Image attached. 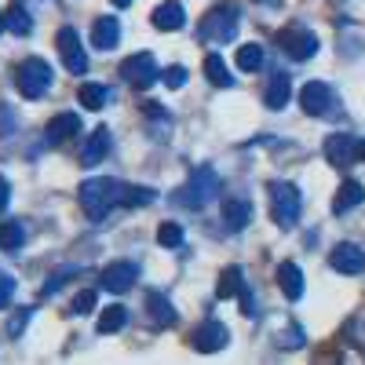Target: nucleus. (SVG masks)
I'll return each mask as SVG.
<instances>
[{
  "instance_id": "nucleus-2",
  "label": "nucleus",
  "mask_w": 365,
  "mask_h": 365,
  "mask_svg": "<svg viewBox=\"0 0 365 365\" xmlns=\"http://www.w3.org/2000/svg\"><path fill=\"white\" fill-rule=\"evenodd\" d=\"M220 190H223V182H220V175H216V168L212 165H201L190 179H187V187L179 190V205H187V208H205L208 201H216L220 197Z\"/></svg>"
},
{
  "instance_id": "nucleus-9",
  "label": "nucleus",
  "mask_w": 365,
  "mask_h": 365,
  "mask_svg": "<svg viewBox=\"0 0 365 365\" xmlns=\"http://www.w3.org/2000/svg\"><path fill=\"white\" fill-rule=\"evenodd\" d=\"M58 55H63V63H66L70 73H84L88 70V55L81 48V34L70 29V26L58 29Z\"/></svg>"
},
{
  "instance_id": "nucleus-24",
  "label": "nucleus",
  "mask_w": 365,
  "mask_h": 365,
  "mask_svg": "<svg viewBox=\"0 0 365 365\" xmlns=\"http://www.w3.org/2000/svg\"><path fill=\"white\" fill-rule=\"evenodd\" d=\"M22 245H26V227H22V220H8V223H0V249L19 252Z\"/></svg>"
},
{
  "instance_id": "nucleus-18",
  "label": "nucleus",
  "mask_w": 365,
  "mask_h": 365,
  "mask_svg": "<svg viewBox=\"0 0 365 365\" xmlns=\"http://www.w3.org/2000/svg\"><path fill=\"white\" fill-rule=\"evenodd\" d=\"M106 150H110V128L106 125H99L96 132L88 135V143H84V150H81V165H99L103 158H106Z\"/></svg>"
},
{
  "instance_id": "nucleus-27",
  "label": "nucleus",
  "mask_w": 365,
  "mask_h": 365,
  "mask_svg": "<svg viewBox=\"0 0 365 365\" xmlns=\"http://www.w3.org/2000/svg\"><path fill=\"white\" fill-rule=\"evenodd\" d=\"M205 73H208V81L216 84V88H230V84H234V77L227 73V63H223V55H216V51H212V55L205 58Z\"/></svg>"
},
{
  "instance_id": "nucleus-12",
  "label": "nucleus",
  "mask_w": 365,
  "mask_h": 365,
  "mask_svg": "<svg viewBox=\"0 0 365 365\" xmlns=\"http://www.w3.org/2000/svg\"><path fill=\"white\" fill-rule=\"evenodd\" d=\"M135 278H139V267H135L132 259H120V263H110V267L103 270V289H110V292H128V289L135 285Z\"/></svg>"
},
{
  "instance_id": "nucleus-7",
  "label": "nucleus",
  "mask_w": 365,
  "mask_h": 365,
  "mask_svg": "<svg viewBox=\"0 0 365 365\" xmlns=\"http://www.w3.org/2000/svg\"><path fill=\"white\" fill-rule=\"evenodd\" d=\"M278 44L289 58H296V63H307L311 55H318V37L311 34V29H303V26H289L278 34Z\"/></svg>"
},
{
  "instance_id": "nucleus-30",
  "label": "nucleus",
  "mask_w": 365,
  "mask_h": 365,
  "mask_svg": "<svg viewBox=\"0 0 365 365\" xmlns=\"http://www.w3.org/2000/svg\"><path fill=\"white\" fill-rule=\"evenodd\" d=\"M158 241H161L165 249H179L182 245V227L179 223H161L158 227Z\"/></svg>"
},
{
  "instance_id": "nucleus-13",
  "label": "nucleus",
  "mask_w": 365,
  "mask_h": 365,
  "mask_svg": "<svg viewBox=\"0 0 365 365\" xmlns=\"http://www.w3.org/2000/svg\"><path fill=\"white\" fill-rule=\"evenodd\" d=\"M329 263H332V270H336V274H361L365 270V252L358 245H351V241H344V245L332 249Z\"/></svg>"
},
{
  "instance_id": "nucleus-38",
  "label": "nucleus",
  "mask_w": 365,
  "mask_h": 365,
  "mask_svg": "<svg viewBox=\"0 0 365 365\" xmlns=\"http://www.w3.org/2000/svg\"><path fill=\"white\" fill-rule=\"evenodd\" d=\"M358 161H365V139L358 143Z\"/></svg>"
},
{
  "instance_id": "nucleus-14",
  "label": "nucleus",
  "mask_w": 365,
  "mask_h": 365,
  "mask_svg": "<svg viewBox=\"0 0 365 365\" xmlns=\"http://www.w3.org/2000/svg\"><path fill=\"white\" fill-rule=\"evenodd\" d=\"M249 220H252V205L245 201V197H227L223 201V227L227 230H245L249 227Z\"/></svg>"
},
{
  "instance_id": "nucleus-10",
  "label": "nucleus",
  "mask_w": 365,
  "mask_h": 365,
  "mask_svg": "<svg viewBox=\"0 0 365 365\" xmlns=\"http://www.w3.org/2000/svg\"><path fill=\"white\" fill-rule=\"evenodd\" d=\"M230 344V329L223 325V322H205V325H197V332H194V347L201 351V354H216V351H223Z\"/></svg>"
},
{
  "instance_id": "nucleus-20",
  "label": "nucleus",
  "mask_w": 365,
  "mask_h": 365,
  "mask_svg": "<svg viewBox=\"0 0 365 365\" xmlns=\"http://www.w3.org/2000/svg\"><path fill=\"white\" fill-rule=\"evenodd\" d=\"M289 96H292V81H289V73H285V70H282V73H274L270 84H267V91H263V103H267L270 110H282V106L289 103Z\"/></svg>"
},
{
  "instance_id": "nucleus-17",
  "label": "nucleus",
  "mask_w": 365,
  "mask_h": 365,
  "mask_svg": "<svg viewBox=\"0 0 365 365\" xmlns=\"http://www.w3.org/2000/svg\"><path fill=\"white\" fill-rule=\"evenodd\" d=\"M117 41H120V22H117V15H103L96 26H91V44H96L99 51L117 48Z\"/></svg>"
},
{
  "instance_id": "nucleus-1",
  "label": "nucleus",
  "mask_w": 365,
  "mask_h": 365,
  "mask_svg": "<svg viewBox=\"0 0 365 365\" xmlns=\"http://www.w3.org/2000/svg\"><path fill=\"white\" fill-rule=\"evenodd\" d=\"M125 182L120 179H88L81 182V208H84V216L91 223H103L106 220V212L117 208V205H125Z\"/></svg>"
},
{
  "instance_id": "nucleus-29",
  "label": "nucleus",
  "mask_w": 365,
  "mask_h": 365,
  "mask_svg": "<svg viewBox=\"0 0 365 365\" xmlns=\"http://www.w3.org/2000/svg\"><path fill=\"white\" fill-rule=\"evenodd\" d=\"M4 22H8V29H11V34H19V37H26L29 29H34V19H29V11H26L22 4L8 8V11H4Z\"/></svg>"
},
{
  "instance_id": "nucleus-19",
  "label": "nucleus",
  "mask_w": 365,
  "mask_h": 365,
  "mask_svg": "<svg viewBox=\"0 0 365 365\" xmlns=\"http://www.w3.org/2000/svg\"><path fill=\"white\" fill-rule=\"evenodd\" d=\"M73 132H81V117H77V113H58V117H51V120H48L44 139H48L51 146H58V143H66Z\"/></svg>"
},
{
  "instance_id": "nucleus-25",
  "label": "nucleus",
  "mask_w": 365,
  "mask_h": 365,
  "mask_svg": "<svg viewBox=\"0 0 365 365\" xmlns=\"http://www.w3.org/2000/svg\"><path fill=\"white\" fill-rule=\"evenodd\" d=\"M77 99H81V106H84V110H103V106L110 103V91H106L103 84H81Z\"/></svg>"
},
{
  "instance_id": "nucleus-23",
  "label": "nucleus",
  "mask_w": 365,
  "mask_h": 365,
  "mask_svg": "<svg viewBox=\"0 0 365 365\" xmlns=\"http://www.w3.org/2000/svg\"><path fill=\"white\" fill-rule=\"evenodd\" d=\"M241 289H245V274H241V267H227V270L220 274L216 296H220V299H230V296H241Z\"/></svg>"
},
{
  "instance_id": "nucleus-28",
  "label": "nucleus",
  "mask_w": 365,
  "mask_h": 365,
  "mask_svg": "<svg viewBox=\"0 0 365 365\" xmlns=\"http://www.w3.org/2000/svg\"><path fill=\"white\" fill-rule=\"evenodd\" d=\"M125 325H128V311H125V307H117V303L99 314V332H103V336H110V332H120Z\"/></svg>"
},
{
  "instance_id": "nucleus-31",
  "label": "nucleus",
  "mask_w": 365,
  "mask_h": 365,
  "mask_svg": "<svg viewBox=\"0 0 365 365\" xmlns=\"http://www.w3.org/2000/svg\"><path fill=\"white\" fill-rule=\"evenodd\" d=\"M154 197H158V194L150 190V187H128V190H125V205H128V208L150 205V201H154Z\"/></svg>"
},
{
  "instance_id": "nucleus-15",
  "label": "nucleus",
  "mask_w": 365,
  "mask_h": 365,
  "mask_svg": "<svg viewBox=\"0 0 365 365\" xmlns=\"http://www.w3.org/2000/svg\"><path fill=\"white\" fill-rule=\"evenodd\" d=\"M154 26L165 29V34H175V29L187 26V11H182L179 0H165V4L154 8Z\"/></svg>"
},
{
  "instance_id": "nucleus-4",
  "label": "nucleus",
  "mask_w": 365,
  "mask_h": 365,
  "mask_svg": "<svg viewBox=\"0 0 365 365\" xmlns=\"http://www.w3.org/2000/svg\"><path fill=\"white\" fill-rule=\"evenodd\" d=\"M15 88L22 91V99H44L48 88H51V66L44 58H26L19 66V77H15Z\"/></svg>"
},
{
  "instance_id": "nucleus-3",
  "label": "nucleus",
  "mask_w": 365,
  "mask_h": 365,
  "mask_svg": "<svg viewBox=\"0 0 365 365\" xmlns=\"http://www.w3.org/2000/svg\"><path fill=\"white\" fill-rule=\"evenodd\" d=\"M237 34V4H216L197 26V37L208 44H227Z\"/></svg>"
},
{
  "instance_id": "nucleus-40",
  "label": "nucleus",
  "mask_w": 365,
  "mask_h": 365,
  "mask_svg": "<svg viewBox=\"0 0 365 365\" xmlns=\"http://www.w3.org/2000/svg\"><path fill=\"white\" fill-rule=\"evenodd\" d=\"M4 29H8V22H4V11H0V34H4Z\"/></svg>"
},
{
  "instance_id": "nucleus-26",
  "label": "nucleus",
  "mask_w": 365,
  "mask_h": 365,
  "mask_svg": "<svg viewBox=\"0 0 365 365\" xmlns=\"http://www.w3.org/2000/svg\"><path fill=\"white\" fill-rule=\"evenodd\" d=\"M234 63H237V70L256 73V70L263 66V48H259V44H241L237 55H234Z\"/></svg>"
},
{
  "instance_id": "nucleus-21",
  "label": "nucleus",
  "mask_w": 365,
  "mask_h": 365,
  "mask_svg": "<svg viewBox=\"0 0 365 365\" xmlns=\"http://www.w3.org/2000/svg\"><path fill=\"white\" fill-rule=\"evenodd\" d=\"M278 285H282L285 299H299L303 296V270L296 263H282L278 267Z\"/></svg>"
},
{
  "instance_id": "nucleus-33",
  "label": "nucleus",
  "mask_w": 365,
  "mask_h": 365,
  "mask_svg": "<svg viewBox=\"0 0 365 365\" xmlns=\"http://www.w3.org/2000/svg\"><path fill=\"white\" fill-rule=\"evenodd\" d=\"M278 347H289V351H296V347H303V329H289V332H282L278 336Z\"/></svg>"
},
{
  "instance_id": "nucleus-32",
  "label": "nucleus",
  "mask_w": 365,
  "mask_h": 365,
  "mask_svg": "<svg viewBox=\"0 0 365 365\" xmlns=\"http://www.w3.org/2000/svg\"><path fill=\"white\" fill-rule=\"evenodd\" d=\"M96 303H99V296L96 292H81L77 299H73V314H91V311H96Z\"/></svg>"
},
{
  "instance_id": "nucleus-11",
  "label": "nucleus",
  "mask_w": 365,
  "mask_h": 365,
  "mask_svg": "<svg viewBox=\"0 0 365 365\" xmlns=\"http://www.w3.org/2000/svg\"><path fill=\"white\" fill-rule=\"evenodd\" d=\"M325 158L336 165V168H347L358 161V139L347 135V132H336V135H329L325 139Z\"/></svg>"
},
{
  "instance_id": "nucleus-34",
  "label": "nucleus",
  "mask_w": 365,
  "mask_h": 365,
  "mask_svg": "<svg viewBox=\"0 0 365 365\" xmlns=\"http://www.w3.org/2000/svg\"><path fill=\"white\" fill-rule=\"evenodd\" d=\"M161 81H165L168 88H182V84H187V70H182V66H168V70L161 73Z\"/></svg>"
},
{
  "instance_id": "nucleus-37",
  "label": "nucleus",
  "mask_w": 365,
  "mask_h": 365,
  "mask_svg": "<svg viewBox=\"0 0 365 365\" xmlns=\"http://www.w3.org/2000/svg\"><path fill=\"white\" fill-rule=\"evenodd\" d=\"M8 201H11V187H8V179L0 175V212L8 208Z\"/></svg>"
},
{
  "instance_id": "nucleus-35",
  "label": "nucleus",
  "mask_w": 365,
  "mask_h": 365,
  "mask_svg": "<svg viewBox=\"0 0 365 365\" xmlns=\"http://www.w3.org/2000/svg\"><path fill=\"white\" fill-rule=\"evenodd\" d=\"M11 296H15V278H8V274L0 270V307H8Z\"/></svg>"
},
{
  "instance_id": "nucleus-6",
  "label": "nucleus",
  "mask_w": 365,
  "mask_h": 365,
  "mask_svg": "<svg viewBox=\"0 0 365 365\" xmlns=\"http://www.w3.org/2000/svg\"><path fill=\"white\" fill-rule=\"evenodd\" d=\"M299 106L311 117H329L332 110H336V96H332V88L325 81H307L299 88Z\"/></svg>"
},
{
  "instance_id": "nucleus-16",
  "label": "nucleus",
  "mask_w": 365,
  "mask_h": 365,
  "mask_svg": "<svg viewBox=\"0 0 365 365\" xmlns=\"http://www.w3.org/2000/svg\"><path fill=\"white\" fill-rule=\"evenodd\" d=\"M146 314H150V322H154L158 329H168V325H175V307L168 303V296L165 292H146Z\"/></svg>"
},
{
  "instance_id": "nucleus-8",
  "label": "nucleus",
  "mask_w": 365,
  "mask_h": 365,
  "mask_svg": "<svg viewBox=\"0 0 365 365\" xmlns=\"http://www.w3.org/2000/svg\"><path fill=\"white\" fill-rule=\"evenodd\" d=\"M158 58L150 55V51H139V55H132V58H125L120 63V77H125L128 84H135V88H150L158 81Z\"/></svg>"
},
{
  "instance_id": "nucleus-36",
  "label": "nucleus",
  "mask_w": 365,
  "mask_h": 365,
  "mask_svg": "<svg viewBox=\"0 0 365 365\" xmlns=\"http://www.w3.org/2000/svg\"><path fill=\"white\" fill-rule=\"evenodd\" d=\"M29 322V311H22V314H15L11 322H8V336H19V329Z\"/></svg>"
},
{
  "instance_id": "nucleus-39",
  "label": "nucleus",
  "mask_w": 365,
  "mask_h": 365,
  "mask_svg": "<svg viewBox=\"0 0 365 365\" xmlns=\"http://www.w3.org/2000/svg\"><path fill=\"white\" fill-rule=\"evenodd\" d=\"M113 4H117V8H128V4H132V0H113Z\"/></svg>"
},
{
  "instance_id": "nucleus-5",
  "label": "nucleus",
  "mask_w": 365,
  "mask_h": 365,
  "mask_svg": "<svg viewBox=\"0 0 365 365\" xmlns=\"http://www.w3.org/2000/svg\"><path fill=\"white\" fill-rule=\"evenodd\" d=\"M299 190L292 182H270V212H274V223L292 230L299 223Z\"/></svg>"
},
{
  "instance_id": "nucleus-22",
  "label": "nucleus",
  "mask_w": 365,
  "mask_h": 365,
  "mask_svg": "<svg viewBox=\"0 0 365 365\" xmlns=\"http://www.w3.org/2000/svg\"><path fill=\"white\" fill-rule=\"evenodd\" d=\"M361 197H365V190H361V182L347 179L344 187L336 190V197H332V212H336V216H344V212H351L354 205H361Z\"/></svg>"
}]
</instances>
